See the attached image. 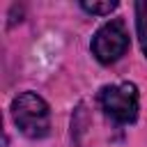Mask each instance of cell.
I'll list each match as a JSON object with an SVG mask.
<instances>
[{"instance_id":"cell-1","label":"cell","mask_w":147,"mask_h":147,"mask_svg":"<svg viewBox=\"0 0 147 147\" xmlns=\"http://www.w3.org/2000/svg\"><path fill=\"white\" fill-rule=\"evenodd\" d=\"M9 110L16 129L25 138L39 140L51 133V108L37 92H21L14 96Z\"/></svg>"},{"instance_id":"cell-5","label":"cell","mask_w":147,"mask_h":147,"mask_svg":"<svg viewBox=\"0 0 147 147\" xmlns=\"http://www.w3.org/2000/svg\"><path fill=\"white\" fill-rule=\"evenodd\" d=\"M80 9H85L92 16H106L113 9H117V2H80Z\"/></svg>"},{"instance_id":"cell-3","label":"cell","mask_w":147,"mask_h":147,"mask_svg":"<svg viewBox=\"0 0 147 147\" xmlns=\"http://www.w3.org/2000/svg\"><path fill=\"white\" fill-rule=\"evenodd\" d=\"M90 48H92V55L101 64L117 62L129 51V30H126V23L122 18H110L103 25H99V30L94 32V37L90 41Z\"/></svg>"},{"instance_id":"cell-2","label":"cell","mask_w":147,"mask_h":147,"mask_svg":"<svg viewBox=\"0 0 147 147\" xmlns=\"http://www.w3.org/2000/svg\"><path fill=\"white\" fill-rule=\"evenodd\" d=\"M99 106L101 110L117 124H131L140 110V94L136 83L122 80L113 85H103L99 90Z\"/></svg>"},{"instance_id":"cell-4","label":"cell","mask_w":147,"mask_h":147,"mask_svg":"<svg viewBox=\"0 0 147 147\" xmlns=\"http://www.w3.org/2000/svg\"><path fill=\"white\" fill-rule=\"evenodd\" d=\"M136 32L140 48L147 57V2H136Z\"/></svg>"}]
</instances>
